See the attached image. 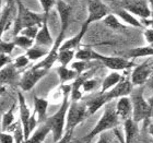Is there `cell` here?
<instances>
[{
	"label": "cell",
	"mask_w": 153,
	"mask_h": 143,
	"mask_svg": "<svg viewBox=\"0 0 153 143\" xmlns=\"http://www.w3.org/2000/svg\"><path fill=\"white\" fill-rule=\"evenodd\" d=\"M134 91V84L131 82V80L128 76H125L124 79L120 82L116 84L112 90H109L108 92L104 93L106 96L107 102L111 103L114 99H119L125 96H130V94Z\"/></svg>",
	"instance_id": "8fae6325"
},
{
	"label": "cell",
	"mask_w": 153,
	"mask_h": 143,
	"mask_svg": "<svg viewBox=\"0 0 153 143\" xmlns=\"http://www.w3.org/2000/svg\"><path fill=\"white\" fill-rule=\"evenodd\" d=\"M76 51L74 50H59L58 62L60 64V66L68 67L69 64H72L74 58H76Z\"/></svg>",
	"instance_id": "f546056e"
},
{
	"label": "cell",
	"mask_w": 153,
	"mask_h": 143,
	"mask_svg": "<svg viewBox=\"0 0 153 143\" xmlns=\"http://www.w3.org/2000/svg\"><path fill=\"white\" fill-rule=\"evenodd\" d=\"M1 74H0V79H1V84L6 85V84H16V82H20L19 79V73L16 70L14 66L12 64H9V66H6V67L1 68Z\"/></svg>",
	"instance_id": "d6986e66"
},
{
	"label": "cell",
	"mask_w": 153,
	"mask_h": 143,
	"mask_svg": "<svg viewBox=\"0 0 153 143\" xmlns=\"http://www.w3.org/2000/svg\"><path fill=\"white\" fill-rule=\"evenodd\" d=\"M143 36L148 45H153V29L152 27H148V29L144 30Z\"/></svg>",
	"instance_id": "74e56055"
},
{
	"label": "cell",
	"mask_w": 153,
	"mask_h": 143,
	"mask_svg": "<svg viewBox=\"0 0 153 143\" xmlns=\"http://www.w3.org/2000/svg\"><path fill=\"white\" fill-rule=\"evenodd\" d=\"M148 132H149L151 137H153V124H149V126H148Z\"/></svg>",
	"instance_id": "ee69618b"
},
{
	"label": "cell",
	"mask_w": 153,
	"mask_h": 143,
	"mask_svg": "<svg viewBox=\"0 0 153 143\" xmlns=\"http://www.w3.org/2000/svg\"><path fill=\"white\" fill-rule=\"evenodd\" d=\"M150 3L148 0H124L121 8L127 10L134 16H137L142 20L151 19Z\"/></svg>",
	"instance_id": "9c48e42d"
},
{
	"label": "cell",
	"mask_w": 153,
	"mask_h": 143,
	"mask_svg": "<svg viewBox=\"0 0 153 143\" xmlns=\"http://www.w3.org/2000/svg\"><path fill=\"white\" fill-rule=\"evenodd\" d=\"M115 14H116L123 22L126 23L127 25L134 26V27H142V26H143V24H142L141 21H139L134 14H131L130 12H128L127 10L123 9V8L116 10V11H115Z\"/></svg>",
	"instance_id": "603a6c76"
},
{
	"label": "cell",
	"mask_w": 153,
	"mask_h": 143,
	"mask_svg": "<svg viewBox=\"0 0 153 143\" xmlns=\"http://www.w3.org/2000/svg\"><path fill=\"white\" fill-rule=\"evenodd\" d=\"M33 101H34V114L36 115V117L38 119V122H45L47 120V110H48V105L49 102L47 99H43V97H38V96L34 95L33 96Z\"/></svg>",
	"instance_id": "e0dca14e"
},
{
	"label": "cell",
	"mask_w": 153,
	"mask_h": 143,
	"mask_svg": "<svg viewBox=\"0 0 153 143\" xmlns=\"http://www.w3.org/2000/svg\"><path fill=\"white\" fill-rule=\"evenodd\" d=\"M48 54H49V50L45 49V48L37 47V46H33L32 48H30L25 51V55L31 61H37L39 59H44Z\"/></svg>",
	"instance_id": "484cf974"
},
{
	"label": "cell",
	"mask_w": 153,
	"mask_h": 143,
	"mask_svg": "<svg viewBox=\"0 0 153 143\" xmlns=\"http://www.w3.org/2000/svg\"><path fill=\"white\" fill-rule=\"evenodd\" d=\"M61 91L64 93V99L61 101L60 107L53 116L47 118V122L51 127L53 141L58 142L66 133V124H67V114L70 107V95L72 85L71 84H61Z\"/></svg>",
	"instance_id": "7a4b0ae2"
},
{
	"label": "cell",
	"mask_w": 153,
	"mask_h": 143,
	"mask_svg": "<svg viewBox=\"0 0 153 143\" xmlns=\"http://www.w3.org/2000/svg\"><path fill=\"white\" fill-rule=\"evenodd\" d=\"M55 43V39L53 38L49 31V26H48V18L44 16V22L43 25L39 29V32L37 34V37L35 39V44L37 46H44V47H53Z\"/></svg>",
	"instance_id": "9a60e30c"
},
{
	"label": "cell",
	"mask_w": 153,
	"mask_h": 143,
	"mask_svg": "<svg viewBox=\"0 0 153 143\" xmlns=\"http://www.w3.org/2000/svg\"><path fill=\"white\" fill-rule=\"evenodd\" d=\"M39 29H41V26H29V27L23 29L22 31L20 32V34L35 41L36 37H37L38 32H39Z\"/></svg>",
	"instance_id": "e575fe53"
},
{
	"label": "cell",
	"mask_w": 153,
	"mask_h": 143,
	"mask_svg": "<svg viewBox=\"0 0 153 143\" xmlns=\"http://www.w3.org/2000/svg\"><path fill=\"white\" fill-rule=\"evenodd\" d=\"M51 132V127L49 126L47 121H45L43 124H41L37 127L34 132H33L30 138L23 143H43L46 139L48 134Z\"/></svg>",
	"instance_id": "ac0fdd59"
},
{
	"label": "cell",
	"mask_w": 153,
	"mask_h": 143,
	"mask_svg": "<svg viewBox=\"0 0 153 143\" xmlns=\"http://www.w3.org/2000/svg\"><path fill=\"white\" fill-rule=\"evenodd\" d=\"M18 2V12H16V22H14V36L19 35L20 32L29 26H42L44 22V14L33 12L26 7H24L21 0H16Z\"/></svg>",
	"instance_id": "277c9868"
},
{
	"label": "cell",
	"mask_w": 153,
	"mask_h": 143,
	"mask_svg": "<svg viewBox=\"0 0 153 143\" xmlns=\"http://www.w3.org/2000/svg\"><path fill=\"white\" fill-rule=\"evenodd\" d=\"M108 14H111V10L107 7V4H105L102 0H89L88 16H86V20L84 21L83 25L89 27L91 23L104 20Z\"/></svg>",
	"instance_id": "ba28073f"
},
{
	"label": "cell",
	"mask_w": 153,
	"mask_h": 143,
	"mask_svg": "<svg viewBox=\"0 0 153 143\" xmlns=\"http://www.w3.org/2000/svg\"><path fill=\"white\" fill-rule=\"evenodd\" d=\"M151 46H153V45H151Z\"/></svg>",
	"instance_id": "c3c4849f"
},
{
	"label": "cell",
	"mask_w": 153,
	"mask_h": 143,
	"mask_svg": "<svg viewBox=\"0 0 153 143\" xmlns=\"http://www.w3.org/2000/svg\"><path fill=\"white\" fill-rule=\"evenodd\" d=\"M13 41H14V44L16 45V47L23 48V49H25V50L32 48L33 46H34V43H35L34 39H31V38L26 37V36H24V35H21V34L14 36Z\"/></svg>",
	"instance_id": "4dcf8cb0"
},
{
	"label": "cell",
	"mask_w": 153,
	"mask_h": 143,
	"mask_svg": "<svg viewBox=\"0 0 153 143\" xmlns=\"http://www.w3.org/2000/svg\"><path fill=\"white\" fill-rule=\"evenodd\" d=\"M114 133H115V136H116V138H117V139H118V141H119V143H125L124 138L120 137L121 134H120V132L118 131V129H116V130H114Z\"/></svg>",
	"instance_id": "b9f144b4"
},
{
	"label": "cell",
	"mask_w": 153,
	"mask_h": 143,
	"mask_svg": "<svg viewBox=\"0 0 153 143\" xmlns=\"http://www.w3.org/2000/svg\"><path fill=\"white\" fill-rule=\"evenodd\" d=\"M103 22L105 24L106 26H108L109 29L115 30V31H118V30H124L126 29V25L123 24L120 22V20L118 19V16L116 14H108V16H106L105 19L103 20Z\"/></svg>",
	"instance_id": "f1b7e54d"
},
{
	"label": "cell",
	"mask_w": 153,
	"mask_h": 143,
	"mask_svg": "<svg viewBox=\"0 0 153 143\" xmlns=\"http://www.w3.org/2000/svg\"><path fill=\"white\" fill-rule=\"evenodd\" d=\"M0 143H16V140H14V137H13L12 133L7 132V131H1Z\"/></svg>",
	"instance_id": "8d00e7d4"
},
{
	"label": "cell",
	"mask_w": 153,
	"mask_h": 143,
	"mask_svg": "<svg viewBox=\"0 0 153 143\" xmlns=\"http://www.w3.org/2000/svg\"><path fill=\"white\" fill-rule=\"evenodd\" d=\"M62 1H65V2H67L68 4H70V6H72V3L76 1V0H62Z\"/></svg>",
	"instance_id": "f6af8a7d"
},
{
	"label": "cell",
	"mask_w": 153,
	"mask_h": 143,
	"mask_svg": "<svg viewBox=\"0 0 153 143\" xmlns=\"http://www.w3.org/2000/svg\"><path fill=\"white\" fill-rule=\"evenodd\" d=\"M88 117H89V113H88V109H86L85 103L71 102L67 114L66 131L74 130Z\"/></svg>",
	"instance_id": "8992f818"
},
{
	"label": "cell",
	"mask_w": 153,
	"mask_h": 143,
	"mask_svg": "<svg viewBox=\"0 0 153 143\" xmlns=\"http://www.w3.org/2000/svg\"><path fill=\"white\" fill-rule=\"evenodd\" d=\"M72 136H74V130L66 131V133H65L64 137L61 138L58 142H55V143H70L71 139H72Z\"/></svg>",
	"instance_id": "ab89813d"
},
{
	"label": "cell",
	"mask_w": 153,
	"mask_h": 143,
	"mask_svg": "<svg viewBox=\"0 0 153 143\" xmlns=\"http://www.w3.org/2000/svg\"><path fill=\"white\" fill-rule=\"evenodd\" d=\"M107 99H106L105 94H102V93H99L96 96H94L93 99H91L89 102L85 103L86 109H88V113H89V116H92L96 113V111L101 109L102 107L107 104Z\"/></svg>",
	"instance_id": "44dd1931"
},
{
	"label": "cell",
	"mask_w": 153,
	"mask_h": 143,
	"mask_svg": "<svg viewBox=\"0 0 153 143\" xmlns=\"http://www.w3.org/2000/svg\"><path fill=\"white\" fill-rule=\"evenodd\" d=\"M56 7H57L58 14H59V20H60V32L58 34L56 41L64 43L65 35H66V32H67L69 23H70L72 6L68 4L67 2H65L62 0H58Z\"/></svg>",
	"instance_id": "30bf717a"
},
{
	"label": "cell",
	"mask_w": 153,
	"mask_h": 143,
	"mask_svg": "<svg viewBox=\"0 0 153 143\" xmlns=\"http://www.w3.org/2000/svg\"><path fill=\"white\" fill-rule=\"evenodd\" d=\"M100 85V80L96 78H89L88 80L84 81L82 85V92L83 93H91L92 91Z\"/></svg>",
	"instance_id": "1f68e13d"
},
{
	"label": "cell",
	"mask_w": 153,
	"mask_h": 143,
	"mask_svg": "<svg viewBox=\"0 0 153 143\" xmlns=\"http://www.w3.org/2000/svg\"><path fill=\"white\" fill-rule=\"evenodd\" d=\"M116 113L120 121H125L132 119V114H134V108H132V102H131L130 96H125L121 99H117L116 103Z\"/></svg>",
	"instance_id": "4fadbf2b"
},
{
	"label": "cell",
	"mask_w": 153,
	"mask_h": 143,
	"mask_svg": "<svg viewBox=\"0 0 153 143\" xmlns=\"http://www.w3.org/2000/svg\"><path fill=\"white\" fill-rule=\"evenodd\" d=\"M88 29H89L88 26L83 25L82 24L80 31L76 33V35L72 36V37L69 38V39H67V41H65L64 43L61 44L59 50H74V51L78 50V49L80 48L81 41H82V39H83V36L85 35Z\"/></svg>",
	"instance_id": "2e32d148"
},
{
	"label": "cell",
	"mask_w": 153,
	"mask_h": 143,
	"mask_svg": "<svg viewBox=\"0 0 153 143\" xmlns=\"http://www.w3.org/2000/svg\"><path fill=\"white\" fill-rule=\"evenodd\" d=\"M130 99L134 108V114H132L134 121L139 124L142 121L149 120L153 116V107L148 102V99H144L142 86H138L137 90L132 91L130 94Z\"/></svg>",
	"instance_id": "5b68a950"
},
{
	"label": "cell",
	"mask_w": 153,
	"mask_h": 143,
	"mask_svg": "<svg viewBox=\"0 0 153 143\" xmlns=\"http://www.w3.org/2000/svg\"><path fill=\"white\" fill-rule=\"evenodd\" d=\"M14 108H16V104H13L8 110L2 115L1 118V131H7L13 124H14Z\"/></svg>",
	"instance_id": "4316f807"
},
{
	"label": "cell",
	"mask_w": 153,
	"mask_h": 143,
	"mask_svg": "<svg viewBox=\"0 0 153 143\" xmlns=\"http://www.w3.org/2000/svg\"><path fill=\"white\" fill-rule=\"evenodd\" d=\"M148 2L150 3L151 6H153V0H148Z\"/></svg>",
	"instance_id": "7dc6e473"
},
{
	"label": "cell",
	"mask_w": 153,
	"mask_h": 143,
	"mask_svg": "<svg viewBox=\"0 0 153 143\" xmlns=\"http://www.w3.org/2000/svg\"><path fill=\"white\" fill-rule=\"evenodd\" d=\"M96 143H108V137H107V134L102 133L101 136H99V140L96 141Z\"/></svg>",
	"instance_id": "60d3db41"
},
{
	"label": "cell",
	"mask_w": 153,
	"mask_h": 143,
	"mask_svg": "<svg viewBox=\"0 0 153 143\" xmlns=\"http://www.w3.org/2000/svg\"><path fill=\"white\" fill-rule=\"evenodd\" d=\"M123 124H124L125 143H132L136 134L138 133V124L134 121V119H129Z\"/></svg>",
	"instance_id": "cb8c5ba5"
},
{
	"label": "cell",
	"mask_w": 153,
	"mask_h": 143,
	"mask_svg": "<svg viewBox=\"0 0 153 143\" xmlns=\"http://www.w3.org/2000/svg\"><path fill=\"white\" fill-rule=\"evenodd\" d=\"M57 73L61 84H67L70 81H74L79 76V74L72 68H68L65 66H59L57 68Z\"/></svg>",
	"instance_id": "d4e9b609"
},
{
	"label": "cell",
	"mask_w": 153,
	"mask_h": 143,
	"mask_svg": "<svg viewBox=\"0 0 153 143\" xmlns=\"http://www.w3.org/2000/svg\"><path fill=\"white\" fill-rule=\"evenodd\" d=\"M18 105H19V114H20V121L22 124L23 131H24V140H25V136L27 132V127H29L30 119L32 117V113L31 109L29 108L27 104H26L25 97L22 93H18Z\"/></svg>",
	"instance_id": "5bb4252c"
},
{
	"label": "cell",
	"mask_w": 153,
	"mask_h": 143,
	"mask_svg": "<svg viewBox=\"0 0 153 143\" xmlns=\"http://www.w3.org/2000/svg\"><path fill=\"white\" fill-rule=\"evenodd\" d=\"M148 102L150 103V105L153 107V95H152V96H150V97H149V99H148Z\"/></svg>",
	"instance_id": "bcb514c9"
},
{
	"label": "cell",
	"mask_w": 153,
	"mask_h": 143,
	"mask_svg": "<svg viewBox=\"0 0 153 143\" xmlns=\"http://www.w3.org/2000/svg\"><path fill=\"white\" fill-rule=\"evenodd\" d=\"M124 74H120V72L118 71H112L105 76V79L103 80V82L101 83V92L102 94L108 92L109 90H112L116 84L120 82L121 80L124 79Z\"/></svg>",
	"instance_id": "ffe728a7"
},
{
	"label": "cell",
	"mask_w": 153,
	"mask_h": 143,
	"mask_svg": "<svg viewBox=\"0 0 153 143\" xmlns=\"http://www.w3.org/2000/svg\"><path fill=\"white\" fill-rule=\"evenodd\" d=\"M76 60L85 61H97L104 64L107 69L112 71H125L130 69L134 66V62L124 57H116V56H105L95 51L90 47H80L76 53Z\"/></svg>",
	"instance_id": "6da1fadb"
},
{
	"label": "cell",
	"mask_w": 153,
	"mask_h": 143,
	"mask_svg": "<svg viewBox=\"0 0 153 143\" xmlns=\"http://www.w3.org/2000/svg\"><path fill=\"white\" fill-rule=\"evenodd\" d=\"M147 85L150 87V89L153 90V73H152V76L149 78V80H148V82H147Z\"/></svg>",
	"instance_id": "7bdbcfd3"
},
{
	"label": "cell",
	"mask_w": 153,
	"mask_h": 143,
	"mask_svg": "<svg viewBox=\"0 0 153 143\" xmlns=\"http://www.w3.org/2000/svg\"><path fill=\"white\" fill-rule=\"evenodd\" d=\"M94 62H96V61H94ZM94 62H93V61H85V60H76L71 64L70 67L72 68L79 76H81L82 73L93 69Z\"/></svg>",
	"instance_id": "83f0119b"
},
{
	"label": "cell",
	"mask_w": 153,
	"mask_h": 143,
	"mask_svg": "<svg viewBox=\"0 0 153 143\" xmlns=\"http://www.w3.org/2000/svg\"><path fill=\"white\" fill-rule=\"evenodd\" d=\"M41 3V7L43 9V14L45 18H49V12L54 8V6L57 4L56 0H38Z\"/></svg>",
	"instance_id": "836d02e7"
},
{
	"label": "cell",
	"mask_w": 153,
	"mask_h": 143,
	"mask_svg": "<svg viewBox=\"0 0 153 143\" xmlns=\"http://www.w3.org/2000/svg\"><path fill=\"white\" fill-rule=\"evenodd\" d=\"M12 62L13 61H12V59L10 58L9 55H4V54L0 55V66H1V68L6 67V66H9V64H11Z\"/></svg>",
	"instance_id": "f35d334b"
},
{
	"label": "cell",
	"mask_w": 153,
	"mask_h": 143,
	"mask_svg": "<svg viewBox=\"0 0 153 143\" xmlns=\"http://www.w3.org/2000/svg\"><path fill=\"white\" fill-rule=\"evenodd\" d=\"M16 47V45L14 44V41H1L0 43V51H1V54H4V55H11L12 54V51L14 50V48Z\"/></svg>",
	"instance_id": "d590c367"
},
{
	"label": "cell",
	"mask_w": 153,
	"mask_h": 143,
	"mask_svg": "<svg viewBox=\"0 0 153 143\" xmlns=\"http://www.w3.org/2000/svg\"><path fill=\"white\" fill-rule=\"evenodd\" d=\"M30 61L31 60H30L29 58H27V56L24 54V55H20V56H18V57L13 60L12 64L14 66V68H16V70H21V69H24L26 66H29Z\"/></svg>",
	"instance_id": "d6a6232c"
},
{
	"label": "cell",
	"mask_w": 153,
	"mask_h": 143,
	"mask_svg": "<svg viewBox=\"0 0 153 143\" xmlns=\"http://www.w3.org/2000/svg\"><path fill=\"white\" fill-rule=\"evenodd\" d=\"M153 56V46L151 45H146L141 47H136L130 49L125 54L124 58L126 59H136L140 57H152Z\"/></svg>",
	"instance_id": "7402d4cb"
},
{
	"label": "cell",
	"mask_w": 153,
	"mask_h": 143,
	"mask_svg": "<svg viewBox=\"0 0 153 143\" xmlns=\"http://www.w3.org/2000/svg\"><path fill=\"white\" fill-rule=\"evenodd\" d=\"M119 124H120V119L116 113V107H113L111 103H107L104 106V111L102 116L100 117L99 121L96 122L92 130L81 139V142L90 143L95 137H99L106 131L115 130Z\"/></svg>",
	"instance_id": "3957f363"
},
{
	"label": "cell",
	"mask_w": 153,
	"mask_h": 143,
	"mask_svg": "<svg viewBox=\"0 0 153 143\" xmlns=\"http://www.w3.org/2000/svg\"><path fill=\"white\" fill-rule=\"evenodd\" d=\"M48 69L45 68H39L36 66H33L23 73L22 76L20 78L19 86L23 92H29L44 78L48 73Z\"/></svg>",
	"instance_id": "52a82bcc"
},
{
	"label": "cell",
	"mask_w": 153,
	"mask_h": 143,
	"mask_svg": "<svg viewBox=\"0 0 153 143\" xmlns=\"http://www.w3.org/2000/svg\"><path fill=\"white\" fill-rule=\"evenodd\" d=\"M152 73L150 64L148 61H144L141 64L134 67L131 72L130 80L134 86H143L144 84H147L148 80L152 76Z\"/></svg>",
	"instance_id": "7c38bea8"
}]
</instances>
